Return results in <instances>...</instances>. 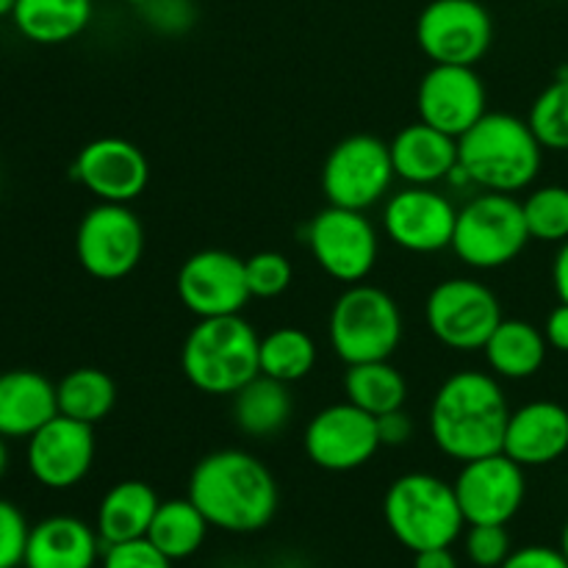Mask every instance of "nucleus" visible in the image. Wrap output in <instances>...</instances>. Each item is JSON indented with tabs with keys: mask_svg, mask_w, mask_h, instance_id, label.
Segmentation results:
<instances>
[{
	"mask_svg": "<svg viewBox=\"0 0 568 568\" xmlns=\"http://www.w3.org/2000/svg\"><path fill=\"white\" fill-rule=\"evenodd\" d=\"M94 453V427L59 414L28 438V471L39 486L67 491L92 471Z\"/></svg>",
	"mask_w": 568,
	"mask_h": 568,
	"instance_id": "a211bd4d",
	"label": "nucleus"
},
{
	"mask_svg": "<svg viewBox=\"0 0 568 568\" xmlns=\"http://www.w3.org/2000/svg\"><path fill=\"white\" fill-rule=\"evenodd\" d=\"M392 164L408 186H436L458 170V139L427 122H410L388 142Z\"/></svg>",
	"mask_w": 568,
	"mask_h": 568,
	"instance_id": "412c9836",
	"label": "nucleus"
},
{
	"mask_svg": "<svg viewBox=\"0 0 568 568\" xmlns=\"http://www.w3.org/2000/svg\"><path fill=\"white\" fill-rule=\"evenodd\" d=\"M189 499L225 532H258L275 519L277 480L264 460L244 449H216L197 460L189 475Z\"/></svg>",
	"mask_w": 568,
	"mask_h": 568,
	"instance_id": "f03ea898",
	"label": "nucleus"
},
{
	"mask_svg": "<svg viewBox=\"0 0 568 568\" xmlns=\"http://www.w3.org/2000/svg\"><path fill=\"white\" fill-rule=\"evenodd\" d=\"M316 358H320V349H316V342L303 327H275V331L261 338V375L275 377L286 386L308 377L314 372Z\"/></svg>",
	"mask_w": 568,
	"mask_h": 568,
	"instance_id": "7c9ffc66",
	"label": "nucleus"
},
{
	"mask_svg": "<svg viewBox=\"0 0 568 568\" xmlns=\"http://www.w3.org/2000/svg\"><path fill=\"white\" fill-rule=\"evenodd\" d=\"M344 397L372 416L392 414L408 403V381L388 361L353 364L344 372Z\"/></svg>",
	"mask_w": 568,
	"mask_h": 568,
	"instance_id": "cd10ccee",
	"label": "nucleus"
},
{
	"mask_svg": "<svg viewBox=\"0 0 568 568\" xmlns=\"http://www.w3.org/2000/svg\"><path fill=\"white\" fill-rule=\"evenodd\" d=\"M377 433H381L383 447H403L414 438V419L405 408L392 410V414L377 416Z\"/></svg>",
	"mask_w": 568,
	"mask_h": 568,
	"instance_id": "ea45409f",
	"label": "nucleus"
},
{
	"mask_svg": "<svg viewBox=\"0 0 568 568\" xmlns=\"http://www.w3.org/2000/svg\"><path fill=\"white\" fill-rule=\"evenodd\" d=\"M560 549H564V555H566V560H568V521H566V527H564V536H560Z\"/></svg>",
	"mask_w": 568,
	"mask_h": 568,
	"instance_id": "49530a36",
	"label": "nucleus"
},
{
	"mask_svg": "<svg viewBox=\"0 0 568 568\" xmlns=\"http://www.w3.org/2000/svg\"><path fill=\"white\" fill-rule=\"evenodd\" d=\"M209 527V519L200 514V508L189 497L166 499L155 510L153 525L148 530V541L175 564V560L192 558L203 547Z\"/></svg>",
	"mask_w": 568,
	"mask_h": 568,
	"instance_id": "c85d7f7f",
	"label": "nucleus"
},
{
	"mask_svg": "<svg viewBox=\"0 0 568 568\" xmlns=\"http://www.w3.org/2000/svg\"><path fill=\"white\" fill-rule=\"evenodd\" d=\"M125 3H131V6H136V9H139V6H142V3H148V0H125Z\"/></svg>",
	"mask_w": 568,
	"mask_h": 568,
	"instance_id": "de8ad7c7",
	"label": "nucleus"
},
{
	"mask_svg": "<svg viewBox=\"0 0 568 568\" xmlns=\"http://www.w3.org/2000/svg\"><path fill=\"white\" fill-rule=\"evenodd\" d=\"M527 122L544 150H566L568 153V70L538 94L536 103L530 105Z\"/></svg>",
	"mask_w": 568,
	"mask_h": 568,
	"instance_id": "473e14b6",
	"label": "nucleus"
},
{
	"mask_svg": "<svg viewBox=\"0 0 568 568\" xmlns=\"http://www.w3.org/2000/svg\"><path fill=\"white\" fill-rule=\"evenodd\" d=\"M544 164V144L530 122L505 111H486L458 139V166L483 192L514 194L530 186Z\"/></svg>",
	"mask_w": 568,
	"mask_h": 568,
	"instance_id": "7ed1b4c3",
	"label": "nucleus"
},
{
	"mask_svg": "<svg viewBox=\"0 0 568 568\" xmlns=\"http://www.w3.org/2000/svg\"><path fill=\"white\" fill-rule=\"evenodd\" d=\"M566 70H568V67H566Z\"/></svg>",
	"mask_w": 568,
	"mask_h": 568,
	"instance_id": "09e8293b",
	"label": "nucleus"
},
{
	"mask_svg": "<svg viewBox=\"0 0 568 568\" xmlns=\"http://www.w3.org/2000/svg\"><path fill=\"white\" fill-rule=\"evenodd\" d=\"M530 239L547 244H564L568 239V189L538 186L521 200Z\"/></svg>",
	"mask_w": 568,
	"mask_h": 568,
	"instance_id": "2f4dec72",
	"label": "nucleus"
},
{
	"mask_svg": "<svg viewBox=\"0 0 568 568\" xmlns=\"http://www.w3.org/2000/svg\"><path fill=\"white\" fill-rule=\"evenodd\" d=\"M394 178L397 172L388 144L369 133H355L327 153L322 166V194L327 205L369 211L392 194Z\"/></svg>",
	"mask_w": 568,
	"mask_h": 568,
	"instance_id": "1a4fd4ad",
	"label": "nucleus"
},
{
	"mask_svg": "<svg viewBox=\"0 0 568 568\" xmlns=\"http://www.w3.org/2000/svg\"><path fill=\"white\" fill-rule=\"evenodd\" d=\"M75 255L83 272L98 281H122L144 255V227L131 205L98 203L81 216Z\"/></svg>",
	"mask_w": 568,
	"mask_h": 568,
	"instance_id": "9d476101",
	"label": "nucleus"
},
{
	"mask_svg": "<svg viewBox=\"0 0 568 568\" xmlns=\"http://www.w3.org/2000/svg\"><path fill=\"white\" fill-rule=\"evenodd\" d=\"M103 568H172V560L148 538H136V541L105 547Z\"/></svg>",
	"mask_w": 568,
	"mask_h": 568,
	"instance_id": "4c0bfd02",
	"label": "nucleus"
},
{
	"mask_svg": "<svg viewBox=\"0 0 568 568\" xmlns=\"http://www.w3.org/2000/svg\"><path fill=\"white\" fill-rule=\"evenodd\" d=\"M414 568H458V558L449 547L425 549V552H414Z\"/></svg>",
	"mask_w": 568,
	"mask_h": 568,
	"instance_id": "79ce46f5",
	"label": "nucleus"
},
{
	"mask_svg": "<svg viewBox=\"0 0 568 568\" xmlns=\"http://www.w3.org/2000/svg\"><path fill=\"white\" fill-rule=\"evenodd\" d=\"M327 333L333 353L347 366L388 361L403 342V314L388 292L353 283L333 303Z\"/></svg>",
	"mask_w": 568,
	"mask_h": 568,
	"instance_id": "423d86ee",
	"label": "nucleus"
},
{
	"mask_svg": "<svg viewBox=\"0 0 568 568\" xmlns=\"http://www.w3.org/2000/svg\"><path fill=\"white\" fill-rule=\"evenodd\" d=\"M311 255L327 277L338 283H364L381 255V236L366 211L327 205L308 225Z\"/></svg>",
	"mask_w": 568,
	"mask_h": 568,
	"instance_id": "9b49d317",
	"label": "nucleus"
},
{
	"mask_svg": "<svg viewBox=\"0 0 568 568\" xmlns=\"http://www.w3.org/2000/svg\"><path fill=\"white\" fill-rule=\"evenodd\" d=\"M508 525H469L466 532V555L477 568H499L508 560L510 536Z\"/></svg>",
	"mask_w": 568,
	"mask_h": 568,
	"instance_id": "c9c22d12",
	"label": "nucleus"
},
{
	"mask_svg": "<svg viewBox=\"0 0 568 568\" xmlns=\"http://www.w3.org/2000/svg\"><path fill=\"white\" fill-rule=\"evenodd\" d=\"M55 399H59V414L83 425H100L109 419L116 405V383L109 372L81 366L72 369L55 383Z\"/></svg>",
	"mask_w": 568,
	"mask_h": 568,
	"instance_id": "c756f323",
	"label": "nucleus"
},
{
	"mask_svg": "<svg viewBox=\"0 0 568 568\" xmlns=\"http://www.w3.org/2000/svg\"><path fill=\"white\" fill-rule=\"evenodd\" d=\"M9 469V447H6V438L0 436V477Z\"/></svg>",
	"mask_w": 568,
	"mask_h": 568,
	"instance_id": "c03bdc74",
	"label": "nucleus"
},
{
	"mask_svg": "<svg viewBox=\"0 0 568 568\" xmlns=\"http://www.w3.org/2000/svg\"><path fill=\"white\" fill-rule=\"evenodd\" d=\"M499 568H568L564 549L552 547H521L514 549Z\"/></svg>",
	"mask_w": 568,
	"mask_h": 568,
	"instance_id": "58836bf2",
	"label": "nucleus"
},
{
	"mask_svg": "<svg viewBox=\"0 0 568 568\" xmlns=\"http://www.w3.org/2000/svg\"><path fill=\"white\" fill-rule=\"evenodd\" d=\"M453 486L466 525H508L525 505V466L505 453L486 455L466 460Z\"/></svg>",
	"mask_w": 568,
	"mask_h": 568,
	"instance_id": "2eb2a0df",
	"label": "nucleus"
},
{
	"mask_svg": "<svg viewBox=\"0 0 568 568\" xmlns=\"http://www.w3.org/2000/svg\"><path fill=\"white\" fill-rule=\"evenodd\" d=\"M552 283H555V292H558L560 303L568 305V239L560 244L558 255L552 261Z\"/></svg>",
	"mask_w": 568,
	"mask_h": 568,
	"instance_id": "37998d69",
	"label": "nucleus"
},
{
	"mask_svg": "<svg viewBox=\"0 0 568 568\" xmlns=\"http://www.w3.org/2000/svg\"><path fill=\"white\" fill-rule=\"evenodd\" d=\"M59 416L55 383L42 372L11 369L0 375V436L31 438Z\"/></svg>",
	"mask_w": 568,
	"mask_h": 568,
	"instance_id": "5701e85b",
	"label": "nucleus"
},
{
	"mask_svg": "<svg viewBox=\"0 0 568 568\" xmlns=\"http://www.w3.org/2000/svg\"><path fill=\"white\" fill-rule=\"evenodd\" d=\"M503 320L497 294L475 277H449L427 294V331L455 353H477L486 347Z\"/></svg>",
	"mask_w": 568,
	"mask_h": 568,
	"instance_id": "6e6552de",
	"label": "nucleus"
},
{
	"mask_svg": "<svg viewBox=\"0 0 568 568\" xmlns=\"http://www.w3.org/2000/svg\"><path fill=\"white\" fill-rule=\"evenodd\" d=\"M303 447L311 464L325 471L361 469L383 447L377 416L355 408L347 399L327 405L305 427Z\"/></svg>",
	"mask_w": 568,
	"mask_h": 568,
	"instance_id": "4468645a",
	"label": "nucleus"
},
{
	"mask_svg": "<svg viewBox=\"0 0 568 568\" xmlns=\"http://www.w3.org/2000/svg\"><path fill=\"white\" fill-rule=\"evenodd\" d=\"M92 11V0H17L11 20L28 42L64 44L87 31Z\"/></svg>",
	"mask_w": 568,
	"mask_h": 568,
	"instance_id": "393cba45",
	"label": "nucleus"
},
{
	"mask_svg": "<svg viewBox=\"0 0 568 568\" xmlns=\"http://www.w3.org/2000/svg\"><path fill=\"white\" fill-rule=\"evenodd\" d=\"M383 519L410 552L453 547L466 525L455 486L430 471L397 477L383 497Z\"/></svg>",
	"mask_w": 568,
	"mask_h": 568,
	"instance_id": "39448f33",
	"label": "nucleus"
},
{
	"mask_svg": "<svg viewBox=\"0 0 568 568\" xmlns=\"http://www.w3.org/2000/svg\"><path fill=\"white\" fill-rule=\"evenodd\" d=\"M178 300L197 320L236 316L250 303L244 261L227 250H200L178 270Z\"/></svg>",
	"mask_w": 568,
	"mask_h": 568,
	"instance_id": "dca6fc26",
	"label": "nucleus"
},
{
	"mask_svg": "<svg viewBox=\"0 0 568 568\" xmlns=\"http://www.w3.org/2000/svg\"><path fill=\"white\" fill-rule=\"evenodd\" d=\"M139 17L150 31L161 37H181L192 31L197 22V3L194 0H148L139 6Z\"/></svg>",
	"mask_w": 568,
	"mask_h": 568,
	"instance_id": "f704fd0d",
	"label": "nucleus"
},
{
	"mask_svg": "<svg viewBox=\"0 0 568 568\" xmlns=\"http://www.w3.org/2000/svg\"><path fill=\"white\" fill-rule=\"evenodd\" d=\"M416 42L433 64L477 67L494 42V22L480 0H430L416 20Z\"/></svg>",
	"mask_w": 568,
	"mask_h": 568,
	"instance_id": "f8f14e48",
	"label": "nucleus"
},
{
	"mask_svg": "<svg viewBox=\"0 0 568 568\" xmlns=\"http://www.w3.org/2000/svg\"><path fill=\"white\" fill-rule=\"evenodd\" d=\"M72 178L98 203L131 205L148 189L150 164L148 155L128 139L103 136L83 144L72 164Z\"/></svg>",
	"mask_w": 568,
	"mask_h": 568,
	"instance_id": "6ab92c4d",
	"label": "nucleus"
},
{
	"mask_svg": "<svg viewBox=\"0 0 568 568\" xmlns=\"http://www.w3.org/2000/svg\"><path fill=\"white\" fill-rule=\"evenodd\" d=\"M547 336L532 322L503 320L486 342L483 353H486L488 366L497 377L527 381V377L538 375V369L547 361Z\"/></svg>",
	"mask_w": 568,
	"mask_h": 568,
	"instance_id": "a878e982",
	"label": "nucleus"
},
{
	"mask_svg": "<svg viewBox=\"0 0 568 568\" xmlns=\"http://www.w3.org/2000/svg\"><path fill=\"white\" fill-rule=\"evenodd\" d=\"M261 336L242 314L197 320L181 349L183 377L211 397H233L261 375Z\"/></svg>",
	"mask_w": 568,
	"mask_h": 568,
	"instance_id": "20e7f679",
	"label": "nucleus"
},
{
	"mask_svg": "<svg viewBox=\"0 0 568 568\" xmlns=\"http://www.w3.org/2000/svg\"><path fill=\"white\" fill-rule=\"evenodd\" d=\"M161 499L144 480H120L105 491L98 508V536L103 547L148 538Z\"/></svg>",
	"mask_w": 568,
	"mask_h": 568,
	"instance_id": "b1692460",
	"label": "nucleus"
},
{
	"mask_svg": "<svg viewBox=\"0 0 568 568\" xmlns=\"http://www.w3.org/2000/svg\"><path fill=\"white\" fill-rule=\"evenodd\" d=\"M28 532L31 527H28L22 510L9 499H0V568L22 566Z\"/></svg>",
	"mask_w": 568,
	"mask_h": 568,
	"instance_id": "e433bc0d",
	"label": "nucleus"
},
{
	"mask_svg": "<svg viewBox=\"0 0 568 568\" xmlns=\"http://www.w3.org/2000/svg\"><path fill=\"white\" fill-rule=\"evenodd\" d=\"M458 209L436 186H405L383 205V233L405 253L433 255L453 247Z\"/></svg>",
	"mask_w": 568,
	"mask_h": 568,
	"instance_id": "ddd939ff",
	"label": "nucleus"
},
{
	"mask_svg": "<svg viewBox=\"0 0 568 568\" xmlns=\"http://www.w3.org/2000/svg\"><path fill=\"white\" fill-rule=\"evenodd\" d=\"M233 425L250 438H272L288 425L294 414L292 394L286 383L275 377L255 375L233 394Z\"/></svg>",
	"mask_w": 568,
	"mask_h": 568,
	"instance_id": "bb28decb",
	"label": "nucleus"
},
{
	"mask_svg": "<svg viewBox=\"0 0 568 568\" xmlns=\"http://www.w3.org/2000/svg\"><path fill=\"white\" fill-rule=\"evenodd\" d=\"M530 244L521 200L514 194L483 192L458 209L453 253L471 270H503Z\"/></svg>",
	"mask_w": 568,
	"mask_h": 568,
	"instance_id": "0eeeda50",
	"label": "nucleus"
},
{
	"mask_svg": "<svg viewBox=\"0 0 568 568\" xmlns=\"http://www.w3.org/2000/svg\"><path fill=\"white\" fill-rule=\"evenodd\" d=\"M544 336L547 344L558 353H568V305L560 303L558 308L549 311L547 322H544Z\"/></svg>",
	"mask_w": 568,
	"mask_h": 568,
	"instance_id": "a19ab883",
	"label": "nucleus"
},
{
	"mask_svg": "<svg viewBox=\"0 0 568 568\" xmlns=\"http://www.w3.org/2000/svg\"><path fill=\"white\" fill-rule=\"evenodd\" d=\"M503 453L525 469H538L568 453V410L552 399H536L510 410Z\"/></svg>",
	"mask_w": 568,
	"mask_h": 568,
	"instance_id": "aec40b11",
	"label": "nucleus"
},
{
	"mask_svg": "<svg viewBox=\"0 0 568 568\" xmlns=\"http://www.w3.org/2000/svg\"><path fill=\"white\" fill-rule=\"evenodd\" d=\"M98 530L75 516H48L31 527L26 568H94L100 555Z\"/></svg>",
	"mask_w": 568,
	"mask_h": 568,
	"instance_id": "4be33fe9",
	"label": "nucleus"
},
{
	"mask_svg": "<svg viewBox=\"0 0 568 568\" xmlns=\"http://www.w3.org/2000/svg\"><path fill=\"white\" fill-rule=\"evenodd\" d=\"M244 275H247L250 297L275 300L292 286V261L277 250H264L250 258H244Z\"/></svg>",
	"mask_w": 568,
	"mask_h": 568,
	"instance_id": "72a5a7b5",
	"label": "nucleus"
},
{
	"mask_svg": "<svg viewBox=\"0 0 568 568\" xmlns=\"http://www.w3.org/2000/svg\"><path fill=\"white\" fill-rule=\"evenodd\" d=\"M14 6H17V0H0V17H11Z\"/></svg>",
	"mask_w": 568,
	"mask_h": 568,
	"instance_id": "a18cd8bd",
	"label": "nucleus"
},
{
	"mask_svg": "<svg viewBox=\"0 0 568 568\" xmlns=\"http://www.w3.org/2000/svg\"><path fill=\"white\" fill-rule=\"evenodd\" d=\"M419 120L460 139L488 111V92L475 67L433 64L416 89Z\"/></svg>",
	"mask_w": 568,
	"mask_h": 568,
	"instance_id": "f3484780",
	"label": "nucleus"
},
{
	"mask_svg": "<svg viewBox=\"0 0 568 568\" xmlns=\"http://www.w3.org/2000/svg\"><path fill=\"white\" fill-rule=\"evenodd\" d=\"M508 419L510 405L497 375L460 369L438 386L427 430L447 458L466 464L503 453Z\"/></svg>",
	"mask_w": 568,
	"mask_h": 568,
	"instance_id": "f257e3e1",
	"label": "nucleus"
}]
</instances>
